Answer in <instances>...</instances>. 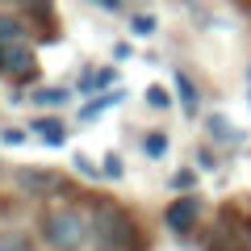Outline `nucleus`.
Returning a JSON list of instances; mask_svg holds the SVG:
<instances>
[{
	"instance_id": "nucleus-1",
	"label": "nucleus",
	"mask_w": 251,
	"mask_h": 251,
	"mask_svg": "<svg viewBox=\"0 0 251 251\" xmlns=\"http://www.w3.org/2000/svg\"><path fill=\"white\" fill-rule=\"evenodd\" d=\"M92 247L97 251H143L134 218L122 205H97L92 209Z\"/></svg>"
},
{
	"instance_id": "nucleus-2",
	"label": "nucleus",
	"mask_w": 251,
	"mask_h": 251,
	"mask_svg": "<svg viewBox=\"0 0 251 251\" xmlns=\"http://www.w3.org/2000/svg\"><path fill=\"white\" fill-rule=\"evenodd\" d=\"M42 239L46 247L54 251H84L92 243V214H84V209H50V214L42 218Z\"/></svg>"
},
{
	"instance_id": "nucleus-3",
	"label": "nucleus",
	"mask_w": 251,
	"mask_h": 251,
	"mask_svg": "<svg viewBox=\"0 0 251 251\" xmlns=\"http://www.w3.org/2000/svg\"><path fill=\"white\" fill-rule=\"evenodd\" d=\"M201 214H205V205H201V197H193V193H184V197H176L168 209H163V226H168L172 234H180V239H188V234L201 226Z\"/></svg>"
},
{
	"instance_id": "nucleus-4",
	"label": "nucleus",
	"mask_w": 251,
	"mask_h": 251,
	"mask_svg": "<svg viewBox=\"0 0 251 251\" xmlns=\"http://www.w3.org/2000/svg\"><path fill=\"white\" fill-rule=\"evenodd\" d=\"M0 72L13 75V80H34V72H38L34 50H29L25 42H9V46H0Z\"/></svg>"
},
{
	"instance_id": "nucleus-5",
	"label": "nucleus",
	"mask_w": 251,
	"mask_h": 251,
	"mask_svg": "<svg viewBox=\"0 0 251 251\" xmlns=\"http://www.w3.org/2000/svg\"><path fill=\"white\" fill-rule=\"evenodd\" d=\"M17 184L25 188V193H50V188L59 184V176H54V172H38V168H21Z\"/></svg>"
},
{
	"instance_id": "nucleus-6",
	"label": "nucleus",
	"mask_w": 251,
	"mask_h": 251,
	"mask_svg": "<svg viewBox=\"0 0 251 251\" xmlns=\"http://www.w3.org/2000/svg\"><path fill=\"white\" fill-rule=\"evenodd\" d=\"M25 21L13 17V13H0V46H9V42H25Z\"/></svg>"
},
{
	"instance_id": "nucleus-7",
	"label": "nucleus",
	"mask_w": 251,
	"mask_h": 251,
	"mask_svg": "<svg viewBox=\"0 0 251 251\" xmlns=\"http://www.w3.org/2000/svg\"><path fill=\"white\" fill-rule=\"evenodd\" d=\"M176 92H180V105H184V113H188V117H197V109H201V92H197V84L188 80V75H176Z\"/></svg>"
},
{
	"instance_id": "nucleus-8",
	"label": "nucleus",
	"mask_w": 251,
	"mask_h": 251,
	"mask_svg": "<svg viewBox=\"0 0 251 251\" xmlns=\"http://www.w3.org/2000/svg\"><path fill=\"white\" fill-rule=\"evenodd\" d=\"M205 130H209L214 138H222V143H239V138H243V130H239V126H230L222 113H209V117H205Z\"/></svg>"
},
{
	"instance_id": "nucleus-9",
	"label": "nucleus",
	"mask_w": 251,
	"mask_h": 251,
	"mask_svg": "<svg viewBox=\"0 0 251 251\" xmlns=\"http://www.w3.org/2000/svg\"><path fill=\"white\" fill-rule=\"evenodd\" d=\"M34 130H38V134H42L50 147H63V138H67L63 122H54V117H38V122H34Z\"/></svg>"
},
{
	"instance_id": "nucleus-10",
	"label": "nucleus",
	"mask_w": 251,
	"mask_h": 251,
	"mask_svg": "<svg viewBox=\"0 0 251 251\" xmlns=\"http://www.w3.org/2000/svg\"><path fill=\"white\" fill-rule=\"evenodd\" d=\"M113 80H117V72H113V67H100V72H92L88 80L80 84V92H100V88H109Z\"/></svg>"
},
{
	"instance_id": "nucleus-11",
	"label": "nucleus",
	"mask_w": 251,
	"mask_h": 251,
	"mask_svg": "<svg viewBox=\"0 0 251 251\" xmlns=\"http://www.w3.org/2000/svg\"><path fill=\"white\" fill-rule=\"evenodd\" d=\"M143 151H147V159H163V155H168V134L151 130V134L143 138Z\"/></svg>"
},
{
	"instance_id": "nucleus-12",
	"label": "nucleus",
	"mask_w": 251,
	"mask_h": 251,
	"mask_svg": "<svg viewBox=\"0 0 251 251\" xmlns=\"http://www.w3.org/2000/svg\"><path fill=\"white\" fill-rule=\"evenodd\" d=\"M0 251H34V243H29V234H21V230H4L0 234Z\"/></svg>"
},
{
	"instance_id": "nucleus-13",
	"label": "nucleus",
	"mask_w": 251,
	"mask_h": 251,
	"mask_svg": "<svg viewBox=\"0 0 251 251\" xmlns=\"http://www.w3.org/2000/svg\"><path fill=\"white\" fill-rule=\"evenodd\" d=\"M168 184L176 188V193H193V188H197V172H193V168H180L176 176L168 180Z\"/></svg>"
},
{
	"instance_id": "nucleus-14",
	"label": "nucleus",
	"mask_w": 251,
	"mask_h": 251,
	"mask_svg": "<svg viewBox=\"0 0 251 251\" xmlns=\"http://www.w3.org/2000/svg\"><path fill=\"white\" fill-rule=\"evenodd\" d=\"M147 100H151V109H168V105H172V97L159 88V84H151V88H147Z\"/></svg>"
},
{
	"instance_id": "nucleus-15",
	"label": "nucleus",
	"mask_w": 251,
	"mask_h": 251,
	"mask_svg": "<svg viewBox=\"0 0 251 251\" xmlns=\"http://www.w3.org/2000/svg\"><path fill=\"white\" fill-rule=\"evenodd\" d=\"M38 105H59V100H67V92H59V88H50V92H38Z\"/></svg>"
},
{
	"instance_id": "nucleus-16",
	"label": "nucleus",
	"mask_w": 251,
	"mask_h": 251,
	"mask_svg": "<svg viewBox=\"0 0 251 251\" xmlns=\"http://www.w3.org/2000/svg\"><path fill=\"white\" fill-rule=\"evenodd\" d=\"M130 25H134V34H151V29H155V17H134Z\"/></svg>"
},
{
	"instance_id": "nucleus-17",
	"label": "nucleus",
	"mask_w": 251,
	"mask_h": 251,
	"mask_svg": "<svg viewBox=\"0 0 251 251\" xmlns=\"http://www.w3.org/2000/svg\"><path fill=\"white\" fill-rule=\"evenodd\" d=\"M105 176H122V159H117V155H109V159H105Z\"/></svg>"
},
{
	"instance_id": "nucleus-18",
	"label": "nucleus",
	"mask_w": 251,
	"mask_h": 251,
	"mask_svg": "<svg viewBox=\"0 0 251 251\" xmlns=\"http://www.w3.org/2000/svg\"><path fill=\"white\" fill-rule=\"evenodd\" d=\"M97 4H105L109 13H117V9H122V0H97Z\"/></svg>"
},
{
	"instance_id": "nucleus-19",
	"label": "nucleus",
	"mask_w": 251,
	"mask_h": 251,
	"mask_svg": "<svg viewBox=\"0 0 251 251\" xmlns=\"http://www.w3.org/2000/svg\"><path fill=\"white\" fill-rule=\"evenodd\" d=\"M247 75H251V72H247Z\"/></svg>"
}]
</instances>
